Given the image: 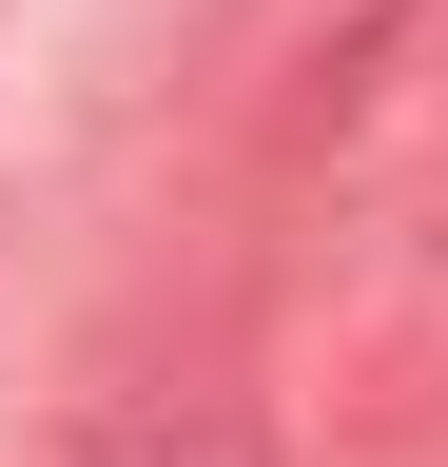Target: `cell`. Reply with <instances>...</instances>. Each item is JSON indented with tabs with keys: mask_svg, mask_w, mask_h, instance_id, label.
<instances>
[{
	"mask_svg": "<svg viewBox=\"0 0 448 467\" xmlns=\"http://www.w3.org/2000/svg\"><path fill=\"white\" fill-rule=\"evenodd\" d=\"M59 467H273V409H254V389H214V370H176V389L78 409V448H59Z\"/></svg>",
	"mask_w": 448,
	"mask_h": 467,
	"instance_id": "1",
	"label": "cell"
}]
</instances>
